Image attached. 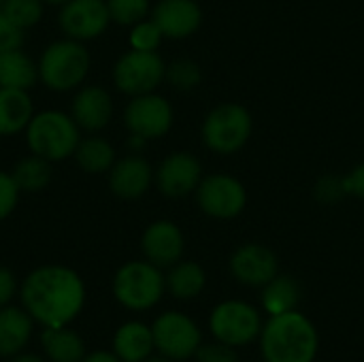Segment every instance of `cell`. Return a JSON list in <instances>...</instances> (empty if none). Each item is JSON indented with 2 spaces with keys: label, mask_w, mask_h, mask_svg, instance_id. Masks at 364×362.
Listing matches in <instances>:
<instances>
[{
  "label": "cell",
  "mask_w": 364,
  "mask_h": 362,
  "mask_svg": "<svg viewBox=\"0 0 364 362\" xmlns=\"http://www.w3.org/2000/svg\"><path fill=\"white\" fill-rule=\"evenodd\" d=\"M21 303L32 320L45 329L66 326L83 307L85 288L81 277L66 267H41L21 284Z\"/></svg>",
  "instance_id": "6da1fadb"
},
{
  "label": "cell",
  "mask_w": 364,
  "mask_h": 362,
  "mask_svg": "<svg viewBox=\"0 0 364 362\" xmlns=\"http://www.w3.org/2000/svg\"><path fill=\"white\" fill-rule=\"evenodd\" d=\"M258 341L262 362H314L320 350L318 329L299 309L269 316Z\"/></svg>",
  "instance_id": "7a4b0ae2"
},
{
  "label": "cell",
  "mask_w": 364,
  "mask_h": 362,
  "mask_svg": "<svg viewBox=\"0 0 364 362\" xmlns=\"http://www.w3.org/2000/svg\"><path fill=\"white\" fill-rule=\"evenodd\" d=\"M79 130L81 128L77 126L73 115H66L62 111H43L34 115L26 126V139L32 154L55 162L75 154L81 141Z\"/></svg>",
  "instance_id": "3957f363"
},
{
  "label": "cell",
  "mask_w": 364,
  "mask_h": 362,
  "mask_svg": "<svg viewBox=\"0 0 364 362\" xmlns=\"http://www.w3.org/2000/svg\"><path fill=\"white\" fill-rule=\"evenodd\" d=\"M90 70V53L81 41L51 43L38 60V77L53 92H68L83 83Z\"/></svg>",
  "instance_id": "277c9868"
},
{
  "label": "cell",
  "mask_w": 364,
  "mask_h": 362,
  "mask_svg": "<svg viewBox=\"0 0 364 362\" xmlns=\"http://www.w3.org/2000/svg\"><path fill=\"white\" fill-rule=\"evenodd\" d=\"M252 113L239 102H222L211 109L203 122L200 134L207 149L220 156L237 154L252 137Z\"/></svg>",
  "instance_id": "5b68a950"
},
{
  "label": "cell",
  "mask_w": 364,
  "mask_h": 362,
  "mask_svg": "<svg viewBox=\"0 0 364 362\" xmlns=\"http://www.w3.org/2000/svg\"><path fill=\"white\" fill-rule=\"evenodd\" d=\"M164 290L166 280L162 271L147 260H134L124 265L113 280L115 299L132 312L151 309L160 303Z\"/></svg>",
  "instance_id": "8992f818"
},
{
  "label": "cell",
  "mask_w": 364,
  "mask_h": 362,
  "mask_svg": "<svg viewBox=\"0 0 364 362\" xmlns=\"http://www.w3.org/2000/svg\"><path fill=\"white\" fill-rule=\"evenodd\" d=\"M209 331L213 339L232 348H243L260 337L262 316L245 301H224L213 307L209 316Z\"/></svg>",
  "instance_id": "52a82bcc"
},
{
  "label": "cell",
  "mask_w": 364,
  "mask_h": 362,
  "mask_svg": "<svg viewBox=\"0 0 364 362\" xmlns=\"http://www.w3.org/2000/svg\"><path fill=\"white\" fill-rule=\"evenodd\" d=\"M151 335L160 356L173 362L196 356L198 348L203 346V333L198 324L181 312H166L156 318Z\"/></svg>",
  "instance_id": "ba28073f"
},
{
  "label": "cell",
  "mask_w": 364,
  "mask_h": 362,
  "mask_svg": "<svg viewBox=\"0 0 364 362\" xmlns=\"http://www.w3.org/2000/svg\"><path fill=\"white\" fill-rule=\"evenodd\" d=\"M164 79H166V64L156 51L132 49L124 53L113 68L115 87L130 96L149 94Z\"/></svg>",
  "instance_id": "9c48e42d"
},
{
  "label": "cell",
  "mask_w": 364,
  "mask_h": 362,
  "mask_svg": "<svg viewBox=\"0 0 364 362\" xmlns=\"http://www.w3.org/2000/svg\"><path fill=\"white\" fill-rule=\"evenodd\" d=\"M196 203L200 211L215 220H232L247 205L245 186L226 173H213L200 179L196 188Z\"/></svg>",
  "instance_id": "30bf717a"
},
{
  "label": "cell",
  "mask_w": 364,
  "mask_h": 362,
  "mask_svg": "<svg viewBox=\"0 0 364 362\" xmlns=\"http://www.w3.org/2000/svg\"><path fill=\"white\" fill-rule=\"evenodd\" d=\"M124 124L130 134L145 141L164 137L173 126V107L164 96L154 92L132 96L124 111Z\"/></svg>",
  "instance_id": "8fae6325"
},
{
  "label": "cell",
  "mask_w": 364,
  "mask_h": 362,
  "mask_svg": "<svg viewBox=\"0 0 364 362\" xmlns=\"http://www.w3.org/2000/svg\"><path fill=\"white\" fill-rule=\"evenodd\" d=\"M111 15L107 0H68L62 4L58 23L68 38L90 41L109 26Z\"/></svg>",
  "instance_id": "7c38bea8"
},
{
  "label": "cell",
  "mask_w": 364,
  "mask_h": 362,
  "mask_svg": "<svg viewBox=\"0 0 364 362\" xmlns=\"http://www.w3.org/2000/svg\"><path fill=\"white\" fill-rule=\"evenodd\" d=\"M228 267L239 284L250 288H262L279 273V258L267 245L245 243L232 252Z\"/></svg>",
  "instance_id": "4fadbf2b"
},
{
  "label": "cell",
  "mask_w": 364,
  "mask_h": 362,
  "mask_svg": "<svg viewBox=\"0 0 364 362\" xmlns=\"http://www.w3.org/2000/svg\"><path fill=\"white\" fill-rule=\"evenodd\" d=\"M158 190L168 198H183L196 192L203 179V166L190 151H175L162 160L154 173Z\"/></svg>",
  "instance_id": "5bb4252c"
},
{
  "label": "cell",
  "mask_w": 364,
  "mask_h": 362,
  "mask_svg": "<svg viewBox=\"0 0 364 362\" xmlns=\"http://www.w3.org/2000/svg\"><path fill=\"white\" fill-rule=\"evenodd\" d=\"M183 233L177 224L168 220H158L147 226L141 239V250L147 262L156 265L158 269H171L183 256Z\"/></svg>",
  "instance_id": "9a60e30c"
},
{
  "label": "cell",
  "mask_w": 364,
  "mask_h": 362,
  "mask_svg": "<svg viewBox=\"0 0 364 362\" xmlns=\"http://www.w3.org/2000/svg\"><path fill=\"white\" fill-rule=\"evenodd\" d=\"M151 19L168 38H188L203 23V9L196 0H160Z\"/></svg>",
  "instance_id": "2e32d148"
},
{
  "label": "cell",
  "mask_w": 364,
  "mask_h": 362,
  "mask_svg": "<svg viewBox=\"0 0 364 362\" xmlns=\"http://www.w3.org/2000/svg\"><path fill=\"white\" fill-rule=\"evenodd\" d=\"M154 181L149 162L141 156H126L109 169V188L115 196L132 201L143 196Z\"/></svg>",
  "instance_id": "e0dca14e"
},
{
  "label": "cell",
  "mask_w": 364,
  "mask_h": 362,
  "mask_svg": "<svg viewBox=\"0 0 364 362\" xmlns=\"http://www.w3.org/2000/svg\"><path fill=\"white\" fill-rule=\"evenodd\" d=\"M113 115V100L107 90L90 85L77 92L73 100V119L81 130L96 132L102 130Z\"/></svg>",
  "instance_id": "ac0fdd59"
},
{
  "label": "cell",
  "mask_w": 364,
  "mask_h": 362,
  "mask_svg": "<svg viewBox=\"0 0 364 362\" xmlns=\"http://www.w3.org/2000/svg\"><path fill=\"white\" fill-rule=\"evenodd\" d=\"M32 335V316L19 307H0V358L17 356Z\"/></svg>",
  "instance_id": "d6986e66"
},
{
  "label": "cell",
  "mask_w": 364,
  "mask_h": 362,
  "mask_svg": "<svg viewBox=\"0 0 364 362\" xmlns=\"http://www.w3.org/2000/svg\"><path fill=\"white\" fill-rule=\"evenodd\" d=\"M156 350L151 329L141 322L124 324L113 339V354L122 362H143Z\"/></svg>",
  "instance_id": "ffe728a7"
},
{
  "label": "cell",
  "mask_w": 364,
  "mask_h": 362,
  "mask_svg": "<svg viewBox=\"0 0 364 362\" xmlns=\"http://www.w3.org/2000/svg\"><path fill=\"white\" fill-rule=\"evenodd\" d=\"M34 117V105L28 90L0 87V134L23 130Z\"/></svg>",
  "instance_id": "44dd1931"
},
{
  "label": "cell",
  "mask_w": 364,
  "mask_h": 362,
  "mask_svg": "<svg viewBox=\"0 0 364 362\" xmlns=\"http://www.w3.org/2000/svg\"><path fill=\"white\" fill-rule=\"evenodd\" d=\"M301 284L292 275H282L277 273L267 286H262L260 303L267 316H279L294 312L301 303Z\"/></svg>",
  "instance_id": "7402d4cb"
},
{
  "label": "cell",
  "mask_w": 364,
  "mask_h": 362,
  "mask_svg": "<svg viewBox=\"0 0 364 362\" xmlns=\"http://www.w3.org/2000/svg\"><path fill=\"white\" fill-rule=\"evenodd\" d=\"M41 346L51 362H81L87 356L83 339L66 326L45 329Z\"/></svg>",
  "instance_id": "603a6c76"
},
{
  "label": "cell",
  "mask_w": 364,
  "mask_h": 362,
  "mask_svg": "<svg viewBox=\"0 0 364 362\" xmlns=\"http://www.w3.org/2000/svg\"><path fill=\"white\" fill-rule=\"evenodd\" d=\"M38 77V64L32 62L21 49L0 53V87L28 90Z\"/></svg>",
  "instance_id": "cb8c5ba5"
},
{
  "label": "cell",
  "mask_w": 364,
  "mask_h": 362,
  "mask_svg": "<svg viewBox=\"0 0 364 362\" xmlns=\"http://www.w3.org/2000/svg\"><path fill=\"white\" fill-rule=\"evenodd\" d=\"M164 280H166V290L179 301L196 299L205 290V284H207V275L203 267L196 262H188V260L186 262L179 260L177 265H173Z\"/></svg>",
  "instance_id": "d4e9b609"
},
{
  "label": "cell",
  "mask_w": 364,
  "mask_h": 362,
  "mask_svg": "<svg viewBox=\"0 0 364 362\" xmlns=\"http://www.w3.org/2000/svg\"><path fill=\"white\" fill-rule=\"evenodd\" d=\"M73 156H75L77 164L87 173H105L115 162V151H113L111 143L100 137L81 139Z\"/></svg>",
  "instance_id": "484cf974"
},
{
  "label": "cell",
  "mask_w": 364,
  "mask_h": 362,
  "mask_svg": "<svg viewBox=\"0 0 364 362\" xmlns=\"http://www.w3.org/2000/svg\"><path fill=\"white\" fill-rule=\"evenodd\" d=\"M11 175L21 192H41L51 181V166L49 160L32 154L19 160Z\"/></svg>",
  "instance_id": "4316f807"
},
{
  "label": "cell",
  "mask_w": 364,
  "mask_h": 362,
  "mask_svg": "<svg viewBox=\"0 0 364 362\" xmlns=\"http://www.w3.org/2000/svg\"><path fill=\"white\" fill-rule=\"evenodd\" d=\"M0 13L23 32L43 17V0H2Z\"/></svg>",
  "instance_id": "83f0119b"
},
{
  "label": "cell",
  "mask_w": 364,
  "mask_h": 362,
  "mask_svg": "<svg viewBox=\"0 0 364 362\" xmlns=\"http://www.w3.org/2000/svg\"><path fill=\"white\" fill-rule=\"evenodd\" d=\"M166 81L179 90V92H190L196 90L203 81L200 66L192 60H177L171 66H166Z\"/></svg>",
  "instance_id": "f1b7e54d"
},
{
  "label": "cell",
  "mask_w": 364,
  "mask_h": 362,
  "mask_svg": "<svg viewBox=\"0 0 364 362\" xmlns=\"http://www.w3.org/2000/svg\"><path fill=\"white\" fill-rule=\"evenodd\" d=\"M111 21L122 26H134L149 13V0H107Z\"/></svg>",
  "instance_id": "f546056e"
},
{
  "label": "cell",
  "mask_w": 364,
  "mask_h": 362,
  "mask_svg": "<svg viewBox=\"0 0 364 362\" xmlns=\"http://www.w3.org/2000/svg\"><path fill=\"white\" fill-rule=\"evenodd\" d=\"M162 38H164V34L156 26L154 19H143V21L134 23L132 32H130V45H132V49H139V51H156L158 45L162 43Z\"/></svg>",
  "instance_id": "4dcf8cb0"
},
{
  "label": "cell",
  "mask_w": 364,
  "mask_h": 362,
  "mask_svg": "<svg viewBox=\"0 0 364 362\" xmlns=\"http://www.w3.org/2000/svg\"><path fill=\"white\" fill-rule=\"evenodd\" d=\"M314 196L322 205H335V203H339L343 196H348L346 179L339 177V175H324L314 186Z\"/></svg>",
  "instance_id": "1f68e13d"
},
{
  "label": "cell",
  "mask_w": 364,
  "mask_h": 362,
  "mask_svg": "<svg viewBox=\"0 0 364 362\" xmlns=\"http://www.w3.org/2000/svg\"><path fill=\"white\" fill-rule=\"evenodd\" d=\"M194 358H196V362H239L237 348L222 344L218 339L213 344H203Z\"/></svg>",
  "instance_id": "d6a6232c"
},
{
  "label": "cell",
  "mask_w": 364,
  "mask_h": 362,
  "mask_svg": "<svg viewBox=\"0 0 364 362\" xmlns=\"http://www.w3.org/2000/svg\"><path fill=\"white\" fill-rule=\"evenodd\" d=\"M19 186L15 183L11 173H0V220L13 213L17 198H19Z\"/></svg>",
  "instance_id": "836d02e7"
},
{
  "label": "cell",
  "mask_w": 364,
  "mask_h": 362,
  "mask_svg": "<svg viewBox=\"0 0 364 362\" xmlns=\"http://www.w3.org/2000/svg\"><path fill=\"white\" fill-rule=\"evenodd\" d=\"M21 43H23V30L11 23L0 13V53L11 51V49H21Z\"/></svg>",
  "instance_id": "e575fe53"
},
{
  "label": "cell",
  "mask_w": 364,
  "mask_h": 362,
  "mask_svg": "<svg viewBox=\"0 0 364 362\" xmlns=\"http://www.w3.org/2000/svg\"><path fill=\"white\" fill-rule=\"evenodd\" d=\"M343 179H346V190H348V194L364 201V162L356 164Z\"/></svg>",
  "instance_id": "d590c367"
},
{
  "label": "cell",
  "mask_w": 364,
  "mask_h": 362,
  "mask_svg": "<svg viewBox=\"0 0 364 362\" xmlns=\"http://www.w3.org/2000/svg\"><path fill=\"white\" fill-rule=\"evenodd\" d=\"M15 290H17V282H15V275L0 267V307H6L11 303V299L15 297Z\"/></svg>",
  "instance_id": "8d00e7d4"
},
{
  "label": "cell",
  "mask_w": 364,
  "mask_h": 362,
  "mask_svg": "<svg viewBox=\"0 0 364 362\" xmlns=\"http://www.w3.org/2000/svg\"><path fill=\"white\" fill-rule=\"evenodd\" d=\"M81 362H122L115 354L111 352H94V354H87Z\"/></svg>",
  "instance_id": "74e56055"
},
{
  "label": "cell",
  "mask_w": 364,
  "mask_h": 362,
  "mask_svg": "<svg viewBox=\"0 0 364 362\" xmlns=\"http://www.w3.org/2000/svg\"><path fill=\"white\" fill-rule=\"evenodd\" d=\"M13 362H45L43 358L34 356V354H17L13 356Z\"/></svg>",
  "instance_id": "f35d334b"
},
{
  "label": "cell",
  "mask_w": 364,
  "mask_h": 362,
  "mask_svg": "<svg viewBox=\"0 0 364 362\" xmlns=\"http://www.w3.org/2000/svg\"><path fill=\"white\" fill-rule=\"evenodd\" d=\"M143 362H173V361H168V358H164V356H160V358H147V361H143Z\"/></svg>",
  "instance_id": "ab89813d"
},
{
  "label": "cell",
  "mask_w": 364,
  "mask_h": 362,
  "mask_svg": "<svg viewBox=\"0 0 364 362\" xmlns=\"http://www.w3.org/2000/svg\"><path fill=\"white\" fill-rule=\"evenodd\" d=\"M43 2H49V4H64V2H68V0H43Z\"/></svg>",
  "instance_id": "60d3db41"
},
{
  "label": "cell",
  "mask_w": 364,
  "mask_h": 362,
  "mask_svg": "<svg viewBox=\"0 0 364 362\" xmlns=\"http://www.w3.org/2000/svg\"><path fill=\"white\" fill-rule=\"evenodd\" d=\"M0 4H2V0H0Z\"/></svg>",
  "instance_id": "b9f144b4"
}]
</instances>
